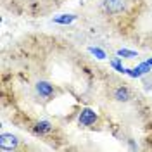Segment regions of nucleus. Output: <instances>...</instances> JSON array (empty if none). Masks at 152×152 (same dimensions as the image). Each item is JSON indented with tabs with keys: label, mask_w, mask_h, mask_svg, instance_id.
<instances>
[{
	"label": "nucleus",
	"mask_w": 152,
	"mask_h": 152,
	"mask_svg": "<svg viewBox=\"0 0 152 152\" xmlns=\"http://www.w3.org/2000/svg\"><path fill=\"white\" fill-rule=\"evenodd\" d=\"M0 149L4 152H12V151H21V149H28V145H23L19 137L12 133H0Z\"/></svg>",
	"instance_id": "nucleus-4"
},
{
	"label": "nucleus",
	"mask_w": 152,
	"mask_h": 152,
	"mask_svg": "<svg viewBox=\"0 0 152 152\" xmlns=\"http://www.w3.org/2000/svg\"><path fill=\"white\" fill-rule=\"evenodd\" d=\"M100 31L152 52V0H128L123 14Z\"/></svg>",
	"instance_id": "nucleus-1"
},
{
	"label": "nucleus",
	"mask_w": 152,
	"mask_h": 152,
	"mask_svg": "<svg viewBox=\"0 0 152 152\" xmlns=\"http://www.w3.org/2000/svg\"><path fill=\"white\" fill-rule=\"evenodd\" d=\"M90 50H92L94 56H97V59H105V54L100 50V48H90Z\"/></svg>",
	"instance_id": "nucleus-6"
},
{
	"label": "nucleus",
	"mask_w": 152,
	"mask_h": 152,
	"mask_svg": "<svg viewBox=\"0 0 152 152\" xmlns=\"http://www.w3.org/2000/svg\"><path fill=\"white\" fill-rule=\"evenodd\" d=\"M69 0H2V7L19 18H43L59 10Z\"/></svg>",
	"instance_id": "nucleus-2"
},
{
	"label": "nucleus",
	"mask_w": 152,
	"mask_h": 152,
	"mask_svg": "<svg viewBox=\"0 0 152 152\" xmlns=\"http://www.w3.org/2000/svg\"><path fill=\"white\" fill-rule=\"evenodd\" d=\"M118 56L126 57V59H133V57H137V52L135 50H126V48H118Z\"/></svg>",
	"instance_id": "nucleus-5"
},
{
	"label": "nucleus",
	"mask_w": 152,
	"mask_h": 152,
	"mask_svg": "<svg viewBox=\"0 0 152 152\" xmlns=\"http://www.w3.org/2000/svg\"><path fill=\"white\" fill-rule=\"evenodd\" d=\"M100 123V116L92 109V105H86L81 109V113L78 116V126L80 128H95Z\"/></svg>",
	"instance_id": "nucleus-3"
}]
</instances>
